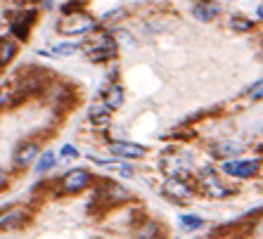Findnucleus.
<instances>
[{"label":"nucleus","mask_w":263,"mask_h":239,"mask_svg":"<svg viewBox=\"0 0 263 239\" xmlns=\"http://www.w3.org/2000/svg\"><path fill=\"white\" fill-rule=\"evenodd\" d=\"M95 28V19L90 17V14L81 12V10H76V12H67L60 19V24H57V31L64 36H81V34H90Z\"/></svg>","instance_id":"1"},{"label":"nucleus","mask_w":263,"mask_h":239,"mask_svg":"<svg viewBox=\"0 0 263 239\" xmlns=\"http://www.w3.org/2000/svg\"><path fill=\"white\" fill-rule=\"evenodd\" d=\"M258 171H261V159H232V161L223 164V173L240 180L254 178Z\"/></svg>","instance_id":"2"},{"label":"nucleus","mask_w":263,"mask_h":239,"mask_svg":"<svg viewBox=\"0 0 263 239\" xmlns=\"http://www.w3.org/2000/svg\"><path fill=\"white\" fill-rule=\"evenodd\" d=\"M90 183H93V175H90L85 168H71L62 178V183H60V190H62L64 194H78V192H83Z\"/></svg>","instance_id":"3"},{"label":"nucleus","mask_w":263,"mask_h":239,"mask_svg":"<svg viewBox=\"0 0 263 239\" xmlns=\"http://www.w3.org/2000/svg\"><path fill=\"white\" fill-rule=\"evenodd\" d=\"M199 190L211 199H225L230 194V190L216 178V173L211 168H201L199 171Z\"/></svg>","instance_id":"4"},{"label":"nucleus","mask_w":263,"mask_h":239,"mask_svg":"<svg viewBox=\"0 0 263 239\" xmlns=\"http://www.w3.org/2000/svg\"><path fill=\"white\" fill-rule=\"evenodd\" d=\"M164 194L171 199H190L192 197V187L187 183V178H180V175H171L164 183Z\"/></svg>","instance_id":"5"},{"label":"nucleus","mask_w":263,"mask_h":239,"mask_svg":"<svg viewBox=\"0 0 263 239\" xmlns=\"http://www.w3.org/2000/svg\"><path fill=\"white\" fill-rule=\"evenodd\" d=\"M28 211L24 206H12L7 211L0 213V230H12V227H19L24 220H26Z\"/></svg>","instance_id":"6"},{"label":"nucleus","mask_w":263,"mask_h":239,"mask_svg":"<svg viewBox=\"0 0 263 239\" xmlns=\"http://www.w3.org/2000/svg\"><path fill=\"white\" fill-rule=\"evenodd\" d=\"M109 152L119 159H138V157H145L147 154L145 147H142V144H135V142H111Z\"/></svg>","instance_id":"7"},{"label":"nucleus","mask_w":263,"mask_h":239,"mask_svg":"<svg viewBox=\"0 0 263 239\" xmlns=\"http://www.w3.org/2000/svg\"><path fill=\"white\" fill-rule=\"evenodd\" d=\"M218 5H216L214 0H194L192 3V17L199 21H211L218 17Z\"/></svg>","instance_id":"8"},{"label":"nucleus","mask_w":263,"mask_h":239,"mask_svg":"<svg viewBox=\"0 0 263 239\" xmlns=\"http://www.w3.org/2000/svg\"><path fill=\"white\" fill-rule=\"evenodd\" d=\"M100 50H116L114 38L109 34H104V31H95L85 41V52H100Z\"/></svg>","instance_id":"9"},{"label":"nucleus","mask_w":263,"mask_h":239,"mask_svg":"<svg viewBox=\"0 0 263 239\" xmlns=\"http://www.w3.org/2000/svg\"><path fill=\"white\" fill-rule=\"evenodd\" d=\"M38 159V144L36 142H24L17 150V154H14V164L19 166V168H26V166H31Z\"/></svg>","instance_id":"10"},{"label":"nucleus","mask_w":263,"mask_h":239,"mask_svg":"<svg viewBox=\"0 0 263 239\" xmlns=\"http://www.w3.org/2000/svg\"><path fill=\"white\" fill-rule=\"evenodd\" d=\"M102 102L107 104L111 111L119 109V107L124 104V88H121L119 83H109V85L104 88V93H102Z\"/></svg>","instance_id":"11"},{"label":"nucleus","mask_w":263,"mask_h":239,"mask_svg":"<svg viewBox=\"0 0 263 239\" xmlns=\"http://www.w3.org/2000/svg\"><path fill=\"white\" fill-rule=\"evenodd\" d=\"M109 114H111V109L104 102H95L88 109V118L93 123H97V126H100V123H109Z\"/></svg>","instance_id":"12"},{"label":"nucleus","mask_w":263,"mask_h":239,"mask_svg":"<svg viewBox=\"0 0 263 239\" xmlns=\"http://www.w3.org/2000/svg\"><path fill=\"white\" fill-rule=\"evenodd\" d=\"M17 55V43L0 38V64H10Z\"/></svg>","instance_id":"13"},{"label":"nucleus","mask_w":263,"mask_h":239,"mask_svg":"<svg viewBox=\"0 0 263 239\" xmlns=\"http://www.w3.org/2000/svg\"><path fill=\"white\" fill-rule=\"evenodd\" d=\"M107 197L114 201V204H124V201H128L131 199V194L124 190V187H119V185H114V183H109L107 185V192H104Z\"/></svg>","instance_id":"14"},{"label":"nucleus","mask_w":263,"mask_h":239,"mask_svg":"<svg viewBox=\"0 0 263 239\" xmlns=\"http://www.w3.org/2000/svg\"><path fill=\"white\" fill-rule=\"evenodd\" d=\"M55 164H57V159H55V154L52 152H45L41 159H38V164H36V173H48V171H52L55 168Z\"/></svg>","instance_id":"15"},{"label":"nucleus","mask_w":263,"mask_h":239,"mask_svg":"<svg viewBox=\"0 0 263 239\" xmlns=\"http://www.w3.org/2000/svg\"><path fill=\"white\" fill-rule=\"evenodd\" d=\"M230 26L235 28V31H240V34H247V31H251V28H254V21L247 19V17H240V14H235V17L230 19Z\"/></svg>","instance_id":"16"},{"label":"nucleus","mask_w":263,"mask_h":239,"mask_svg":"<svg viewBox=\"0 0 263 239\" xmlns=\"http://www.w3.org/2000/svg\"><path fill=\"white\" fill-rule=\"evenodd\" d=\"M31 21H34V12H28V14H26V19L21 17L19 21H14V24H12V31H14L17 36H19V38H26V34H28V24H31Z\"/></svg>","instance_id":"17"},{"label":"nucleus","mask_w":263,"mask_h":239,"mask_svg":"<svg viewBox=\"0 0 263 239\" xmlns=\"http://www.w3.org/2000/svg\"><path fill=\"white\" fill-rule=\"evenodd\" d=\"M52 52H55L57 57H71L78 52V45L76 43H60V45H55L52 48Z\"/></svg>","instance_id":"18"},{"label":"nucleus","mask_w":263,"mask_h":239,"mask_svg":"<svg viewBox=\"0 0 263 239\" xmlns=\"http://www.w3.org/2000/svg\"><path fill=\"white\" fill-rule=\"evenodd\" d=\"M180 225L187 227V230H197V227L204 225V220H201L199 216H192V213H183V216H180Z\"/></svg>","instance_id":"19"},{"label":"nucleus","mask_w":263,"mask_h":239,"mask_svg":"<svg viewBox=\"0 0 263 239\" xmlns=\"http://www.w3.org/2000/svg\"><path fill=\"white\" fill-rule=\"evenodd\" d=\"M214 152L218 157H232V154H240V152H242V144L225 142V144H221V147H214Z\"/></svg>","instance_id":"20"},{"label":"nucleus","mask_w":263,"mask_h":239,"mask_svg":"<svg viewBox=\"0 0 263 239\" xmlns=\"http://www.w3.org/2000/svg\"><path fill=\"white\" fill-rule=\"evenodd\" d=\"M116 57V50H100V52H88L90 62H107Z\"/></svg>","instance_id":"21"},{"label":"nucleus","mask_w":263,"mask_h":239,"mask_svg":"<svg viewBox=\"0 0 263 239\" xmlns=\"http://www.w3.org/2000/svg\"><path fill=\"white\" fill-rule=\"evenodd\" d=\"M249 100H251V102H258V100H263V81H258L256 85L249 90Z\"/></svg>","instance_id":"22"},{"label":"nucleus","mask_w":263,"mask_h":239,"mask_svg":"<svg viewBox=\"0 0 263 239\" xmlns=\"http://www.w3.org/2000/svg\"><path fill=\"white\" fill-rule=\"evenodd\" d=\"M60 157L76 159V157H78V150H76V147H71V144H62V150H60Z\"/></svg>","instance_id":"23"},{"label":"nucleus","mask_w":263,"mask_h":239,"mask_svg":"<svg viewBox=\"0 0 263 239\" xmlns=\"http://www.w3.org/2000/svg\"><path fill=\"white\" fill-rule=\"evenodd\" d=\"M119 17H124V10H114V12L104 14V17H102V21H111V19H119Z\"/></svg>","instance_id":"24"},{"label":"nucleus","mask_w":263,"mask_h":239,"mask_svg":"<svg viewBox=\"0 0 263 239\" xmlns=\"http://www.w3.org/2000/svg\"><path fill=\"white\" fill-rule=\"evenodd\" d=\"M119 173H121L124 178H131V175H133V168H131V166H124V164H119Z\"/></svg>","instance_id":"25"},{"label":"nucleus","mask_w":263,"mask_h":239,"mask_svg":"<svg viewBox=\"0 0 263 239\" xmlns=\"http://www.w3.org/2000/svg\"><path fill=\"white\" fill-rule=\"evenodd\" d=\"M5 185H7V175H5V171L0 168V190H5Z\"/></svg>","instance_id":"26"},{"label":"nucleus","mask_w":263,"mask_h":239,"mask_svg":"<svg viewBox=\"0 0 263 239\" xmlns=\"http://www.w3.org/2000/svg\"><path fill=\"white\" fill-rule=\"evenodd\" d=\"M5 104H7V95H5V93H0V109H3Z\"/></svg>","instance_id":"27"},{"label":"nucleus","mask_w":263,"mask_h":239,"mask_svg":"<svg viewBox=\"0 0 263 239\" xmlns=\"http://www.w3.org/2000/svg\"><path fill=\"white\" fill-rule=\"evenodd\" d=\"M258 17H261V19H263V5L258 7Z\"/></svg>","instance_id":"28"}]
</instances>
